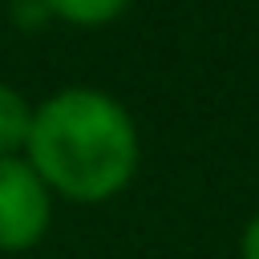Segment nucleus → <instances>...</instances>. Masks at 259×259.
Wrapping results in <instances>:
<instances>
[{
  "label": "nucleus",
  "instance_id": "obj_1",
  "mask_svg": "<svg viewBox=\"0 0 259 259\" xmlns=\"http://www.w3.org/2000/svg\"><path fill=\"white\" fill-rule=\"evenodd\" d=\"M24 150L49 190L73 202H105L138 170V125L117 97L69 85L32 109Z\"/></svg>",
  "mask_w": 259,
  "mask_h": 259
},
{
  "label": "nucleus",
  "instance_id": "obj_2",
  "mask_svg": "<svg viewBox=\"0 0 259 259\" xmlns=\"http://www.w3.org/2000/svg\"><path fill=\"white\" fill-rule=\"evenodd\" d=\"M53 219L49 186L28 158H0V251H28L45 239Z\"/></svg>",
  "mask_w": 259,
  "mask_h": 259
},
{
  "label": "nucleus",
  "instance_id": "obj_3",
  "mask_svg": "<svg viewBox=\"0 0 259 259\" xmlns=\"http://www.w3.org/2000/svg\"><path fill=\"white\" fill-rule=\"evenodd\" d=\"M32 130V105L24 101L20 89L0 81V158H12Z\"/></svg>",
  "mask_w": 259,
  "mask_h": 259
},
{
  "label": "nucleus",
  "instance_id": "obj_4",
  "mask_svg": "<svg viewBox=\"0 0 259 259\" xmlns=\"http://www.w3.org/2000/svg\"><path fill=\"white\" fill-rule=\"evenodd\" d=\"M49 12L65 24H81V28H97L109 24L113 16H121L130 8V0H45Z\"/></svg>",
  "mask_w": 259,
  "mask_h": 259
},
{
  "label": "nucleus",
  "instance_id": "obj_5",
  "mask_svg": "<svg viewBox=\"0 0 259 259\" xmlns=\"http://www.w3.org/2000/svg\"><path fill=\"white\" fill-rule=\"evenodd\" d=\"M53 12H49V4L45 0H12V20L20 24V28H36L40 20H49Z\"/></svg>",
  "mask_w": 259,
  "mask_h": 259
},
{
  "label": "nucleus",
  "instance_id": "obj_6",
  "mask_svg": "<svg viewBox=\"0 0 259 259\" xmlns=\"http://www.w3.org/2000/svg\"><path fill=\"white\" fill-rule=\"evenodd\" d=\"M239 255L243 259H259V214L243 227V239H239Z\"/></svg>",
  "mask_w": 259,
  "mask_h": 259
}]
</instances>
